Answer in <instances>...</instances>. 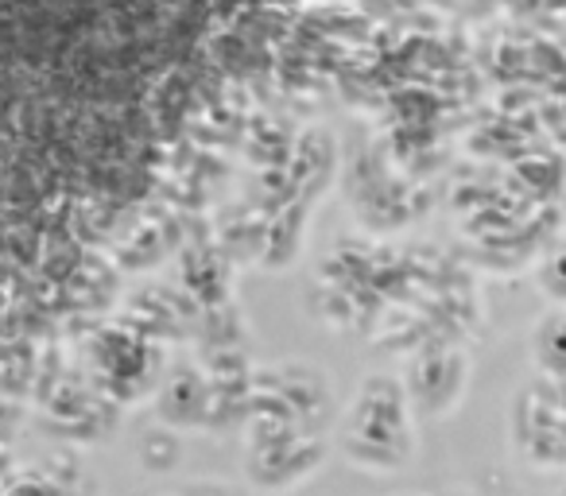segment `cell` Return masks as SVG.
<instances>
[{
    "label": "cell",
    "mask_w": 566,
    "mask_h": 496,
    "mask_svg": "<svg viewBox=\"0 0 566 496\" xmlns=\"http://www.w3.org/2000/svg\"><path fill=\"white\" fill-rule=\"evenodd\" d=\"M334 446L354 469L400 473L416 454V411L403 377L369 372L342 411Z\"/></svg>",
    "instance_id": "1"
},
{
    "label": "cell",
    "mask_w": 566,
    "mask_h": 496,
    "mask_svg": "<svg viewBox=\"0 0 566 496\" xmlns=\"http://www.w3.org/2000/svg\"><path fill=\"white\" fill-rule=\"evenodd\" d=\"M509 439L516 457L535 473L566 469V400L555 384L535 377L520 384L509 408Z\"/></svg>",
    "instance_id": "2"
},
{
    "label": "cell",
    "mask_w": 566,
    "mask_h": 496,
    "mask_svg": "<svg viewBox=\"0 0 566 496\" xmlns=\"http://www.w3.org/2000/svg\"><path fill=\"white\" fill-rule=\"evenodd\" d=\"M331 442L318 431H252L244 473L260 493H287L323 465Z\"/></svg>",
    "instance_id": "3"
},
{
    "label": "cell",
    "mask_w": 566,
    "mask_h": 496,
    "mask_svg": "<svg viewBox=\"0 0 566 496\" xmlns=\"http://www.w3.org/2000/svg\"><path fill=\"white\" fill-rule=\"evenodd\" d=\"M416 419H447L470 392V353L458 346H423L403 369Z\"/></svg>",
    "instance_id": "4"
},
{
    "label": "cell",
    "mask_w": 566,
    "mask_h": 496,
    "mask_svg": "<svg viewBox=\"0 0 566 496\" xmlns=\"http://www.w3.org/2000/svg\"><path fill=\"white\" fill-rule=\"evenodd\" d=\"M527 361L535 377L555 388H566V310H543L527 334Z\"/></svg>",
    "instance_id": "5"
},
{
    "label": "cell",
    "mask_w": 566,
    "mask_h": 496,
    "mask_svg": "<svg viewBox=\"0 0 566 496\" xmlns=\"http://www.w3.org/2000/svg\"><path fill=\"white\" fill-rule=\"evenodd\" d=\"M159 411H164V423L171 426H198L210 415V388L198 377V369H175V377H167L164 395H159Z\"/></svg>",
    "instance_id": "6"
},
{
    "label": "cell",
    "mask_w": 566,
    "mask_h": 496,
    "mask_svg": "<svg viewBox=\"0 0 566 496\" xmlns=\"http://www.w3.org/2000/svg\"><path fill=\"white\" fill-rule=\"evenodd\" d=\"M535 287L555 310H566V236H558L535 264Z\"/></svg>",
    "instance_id": "7"
},
{
    "label": "cell",
    "mask_w": 566,
    "mask_h": 496,
    "mask_svg": "<svg viewBox=\"0 0 566 496\" xmlns=\"http://www.w3.org/2000/svg\"><path fill=\"white\" fill-rule=\"evenodd\" d=\"M400 496H427V493H400Z\"/></svg>",
    "instance_id": "8"
},
{
    "label": "cell",
    "mask_w": 566,
    "mask_h": 496,
    "mask_svg": "<svg viewBox=\"0 0 566 496\" xmlns=\"http://www.w3.org/2000/svg\"><path fill=\"white\" fill-rule=\"evenodd\" d=\"M558 496H566V481H563V488H558Z\"/></svg>",
    "instance_id": "9"
},
{
    "label": "cell",
    "mask_w": 566,
    "mask_h": 496,
    "mask_svg": "<svg viewBox=\"0 0 566 496\" xmlns=\"http://www.w3.org/2000/svg\"><path fill=\"white\" fill-rule=\"evenodd\" d=\"M558 395H563V400H566V388H558Z\"/></svg>",
    "instance_id": "10"
}]
</instances>
